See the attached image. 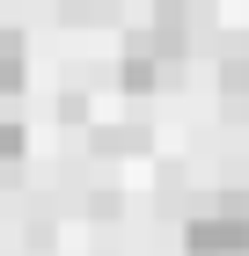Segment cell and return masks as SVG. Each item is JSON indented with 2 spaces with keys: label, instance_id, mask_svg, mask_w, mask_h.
Listing matches in <instances>:
<instances>
[{
  "label": "cell",
  "instance_id": "8992f818",
  "mask_svg": "<svg viewBox=\"0 0 249 256\" xmlns=\"http://www.w3.org/2000/svg\"><path fill=\"white\" fill-rule=\"evenodd\" d=\"M176 8H183V0H161V15H176Z\"/></svg>",
  "mask_w": 249,
  "mask_h": 256
},
{
  "label": "cell",
  "instance_id": "5b68a950",
  "mask_svg": "<svg viewBox=\"0 0 249 256\" xmlns=\"http://www.w3.org/2000/svg\"><path fill=\"white\" fill-rule=\"evenodd\" d=\"M8 161H22V124L0 118V168H8Z\"/></svg>",
  "mask_w": 249,
  "mask_h": 256
},
{
  "label": "cell",
  "instance_id": "7a4b0ae2",
  "mask_svg": "<svg viewBox=\"0 0 249 256\" xmlns=\"http://www.w3.org/2000/svg\"><path fill=\"white\" fill-rule=\"evenodd\" d=\"M176 66H183V37H176V22H161V30H147V37L125 44L117 80H125V96H154V88L176 80Z\"/></svg>",
  "mask_w": 249,
  "mask_h": 256
},
{
  "label": "cell",
  "instance_id": "277c9868",
  "mask_svg": "<svg viewBox=\"0 0 249 256\" xmlns=\"http://www.w3.org/2000/svg\"><path fill=\"white\" fill-rule=\"evenodd\" d=\"M220 88H227V102H242V110H249V44H242V52H227V66H220Z\"/></svg>",
  "mask_w": 249,
  "mask_h": 256
},
{
  "label": "cell",
  "instance_id": "3957f363",
  "mask_svg": "<svg viewBox=\"0 0 249 256\" xmlns=\"http://www.w3.org/2000/svg\"><path fill=\"white\" fill-rule=\"evenodd\" d=\"M22 66H30V59H22V37H15V30H0V96H15V88H22Z\"/></svg>",
  "mask_w": 249,
  "mask_h": 256
},
{
  "label": "cell",
  "instance_id": "6da1fadb",
  "mask_svg": "<svg viewBox=\"0 0 249 256\" xmlns=\"http://www.w3.org/2000/svg\"><path fill=\"white\" fill-rule=\"evenodd\" d=\"M183 249L191 256H242L249 249V198L242 190L205 198V205L183 220Z\"/></svg>",
  "mask_w": 249,
  "mask_h": 256
}]
</instances>
